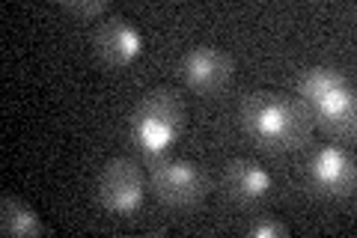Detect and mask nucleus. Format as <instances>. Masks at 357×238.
I'll return each mask as SVG.
<instances>
[{
    "mask_svg": "<svg viewBox=\"0 0 357 238\" xmlns=\"http://www.w3.org/2000/svg\"><path fill=\"white\" fill-rule=\"evenodd\" d=\"M152 188L170 209H191L206 197V176L194 161L173 158L152 167Z\"/></svg>",
    "mask_w": 357,
    "mask_h": 238,
    "instance_id": "obj_5",
    "label": "nucleus"
},
{
    "mask_svg": "<svg viewBox=\"0 0 357 238\" xmlns=\"http://www.w3.org/2000/svg\"><path fill=\"white\" fill-rule=\"evenodd\" d=\"M60 6H63L69 15L84 18V21L110 13V3H105V0H84V3H81V0H66V3H60Z\"/></svg>",
    "mask_w": 357,
    "mask_h": 238,
    "instance_id": "obj_11",
    "label": "nucleus"
},
{
    "mask_svg": "<svg viewBox=\"0 0 357 238\" xmlns=\"http://www.w3.org/2000/svg\"><path fill=\"white\" fill-rule=\"evenodd\" d=\"M223 188H227L229 200L241 202V206H256L271 194V173L250 158H236L223 170Z\"/></svg>",
    "mask_w": 357,
    "mask_h": 238,
    "instance_id": "obj_9",
    "label": "nucleus"
},
{
    "mask_svg": "<svg viewBox=\"0 0 357 238\" xmlns=\"http://www.w3.org/2000/svg\"><path fill=\"white\" fill-rule=\"evenodd\" d=\"M241 126L265 149H298L310 140L312 117L301 101L259 89L241 101Z\"/></svg>",
    "mask_w": 357,
    "mask_h": 238,
    "instance_id": "obj_1",
    "label": "nucleus"
},
{
    "mask_svg": "<svg viewBox=\"0 0 357 238\" xmlns=\"http://www.w3.org/2000/svg\"><path fill=\"white\" fill-rule=\"evenodd\" d=\"M301 105L307 107L312 119H319L331 134H345L354 131V110H357V98H354V84L337 66H312L301 77Z\"/></svg>",
    "mask_w": 357,
    "mask_h": 238,
    "instance_id": "obj_2",
    "label": "nucleus"
},
{
    "mask_svg": "<svg viewBox=\"0 0 357 238\" xmlns=\"http://www.w3.org/2000/svg\"><path fill=\"white\" fill-rule=\"evenodd\" d=\"M232 57L220 48H211V45H199V48L188 51L182 60V77L185 84L197 89V93H220L223 87L232 84Z\"/></svg>",
    "mask_w": 357,
    "mask_h": 238,
    "instance_id": "obj_6",
    "label": "nucleus"
},
{
    "mask_svg": "<svg viewBox=\"0 0 357 238\" xmlns=\"http://www.w3.org/2000/svg\"><path fill=\"white\" fill-rule=\"evenodd\" d=\"M185 126V101L170 87L149 89L131 113V137L143 152H164Z\"/></svg>",
    "mask_w": 357,
    "mask_h": 238,
    "instance_id": "obj_3",
    "label": "nucleus"
},
{
    "mask_svg": "<svg viewBox=\"0 0 357 238\" xmlns=\"http://www.w3.org/2000/svg\"><path fill=\"white\" fill-rule=\"evenodd\" d=\"M0 230L3 235H45V223L39 221V214L33 211L27 202H21L15 197H3L0 202Z\"/></svg>",
    "mask_w": 357,
    "mask_h": 238,
    "instance_id": "obj_10",
    "label": "nucleus"
},
{
    "mask_svg": "<svg viewBox=\"0 0 357 238\" xmlns=\"http://www.w3.org/2000/svg\"><path fill=\"white\" fill-rule=\"evenodd\" d=\"M248 232H250L253 238H271V235L286 238V235H289V226H286V223H277V221H259V223H253Z\"/></svg>",
    "mask_w": 357,
    "mask_h": 238,
    "instance_id": "obj_12",
    "label": "nucleus"
},
{
    "mask_svg": "<svg viewBox=\"0 0 357 238\" xmlns=\"http://www.w3.org/2000/svg\"><path fill=\"white\" fill-rule=\"evenodd\" d=\"M93 45L107 66H128L143 51V33L126 15H107L93 33Z\"/></svg>",
    "mask_w": 357,
    "mask_h": 238,
    "instance_id": "obj_7",
    "label": "nucleus"
},
{
    "mask_svg": "<svg viewBox=\"0 0 357 238\" xmlns=\"http://www.w3.org/2000/svg\"><path fill=\"white\" fill-rule=\"evenodd\" d=\"M310 182L321 194H349L354 188V155L342 146H321L310 158Z\"/></svg>",
    "mask_w": 357,
    "mask_h": 238,
    "instance_id": "obj_8",
    "label": "nucleus"
},
{
    "mask_svg": "<svg viewBox=\"0 0 357 238\" xmlns=\"http://www.w3.org/2000/svg\"><path fill=\"white\" fill-rule=\"evenodd\" d=\"M146 197V185H143L140 167L128 161V158H114L102 167L98 173V202L102 209L119 218H128L143 206Z\"/></svg>",
    "mask_w": 357,
    "mask_h": 238,
    "instance_id": "obj_4",
    "label": "nucleus"
}]
</instances>
